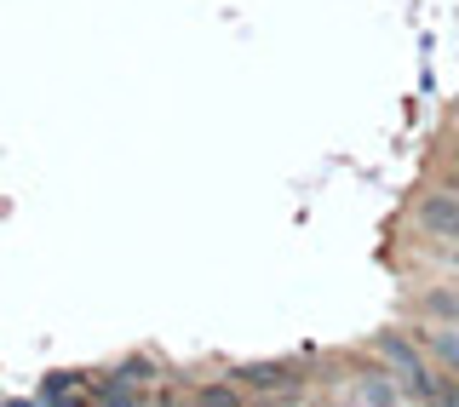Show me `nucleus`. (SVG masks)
I'll return each mask as SVG.
<instances>
[{
  "mask_svg": "<svg viewBox=\"0 0 459 407\" xmlns=\"http://www.w3.org/2000/svg\"><path fill=\"white\" fill-rule=\"evenodd\" d=\"M373 351H379L385 361H391V373L402 379V390H408V402H459V385L437 379L430 373V356L420 351V339L413 333H373Z\"/></svg>",
  "mask_w": 459,
  "mask_h": 407,
  "instance_id": "1",
  "label": "nucleus"
},
{
  "mask_svg": "<svg viewBox=\"0 0 459 407\" xmlns=\"http://www.w3.org/2000/svg\"><path fill=\"white\" fill-rule=\"evenodd\" d=\"M230 379L241 385V396H276V402L305 396V368L299 361H241Z\"/></svg>",
  "mask_w": 459,
  "mask_h": 407,
  "instance_id": "2",
  "label": "nucleus"
},
{
  "mask_svg": "<svg viewBox=\"0 0 459 407\" xmlns=\"http://www.w3.org/2000/svg\"><path fill=\"white\" fill-rule=\"evenodd\" d=\"M413 339H420V351L430 361H442L448 373H459V333L454 327H413Z\"/></svg>",
  "mask_w": 459,
  "mask_h": 407,
  "instance_id": "3",
  "label": "nucleus"
},
{
  "mask_svg": "<svg viewBox=\"0 0 459 407\" xmlns=\"http://www.w3.org/2000/svg\"><path fill=\"white\" fill-rule=\"evenodd\" d=\"M425 316H442V322H459V293H425Z\"/></svg>",
  "mask_w": 459,
  "mask_h": 407,
  "instance_id": "4",
  "label": "nucleus"
}]
</instances>
